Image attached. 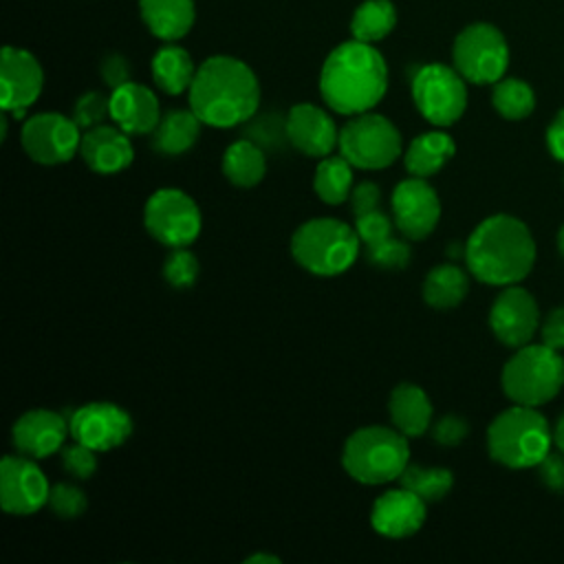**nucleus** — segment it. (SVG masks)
Returning a JSON list of instances; mask_svg holds the SVG:
<instances>
[{"label":"nucleus","mask_w":564,"mask_h":564,"mask_svg":"<svg viewBox=\"0 0 564 564\" xmlns=\"http://www.w3.org/2000/svg\"><path fill=\"white\" fill-rule=\"evenodd\" d=\"M187 97L203 126L234 128L258 112L260 84L242 59L214 55L196 68Z\"/></svg>","instance_id":"obj_1"},{"label":"nucleus","mask_w":564,"mask_h":564,"mask_svg":"<svg viewBox=\"0 0 564 564\" xmlns=\"http://www.w3.org/2000/svg\"><path fill=\"white\" fill-rule=\"evenodd\" d=\"M465 262L469 273L482 284H518L535 264V240L520 218L494 214L469 234Z\"/></svg>","instance_id":"obj_2"},{"label":"nucleus","mask_w":564,"mask_h":564,"mask_svg":"<svg viewBox=\"0 0 564 564\" xmlns=\"http://www.w3.org/2000/svg\"><path fill=\"white\" fill-rule=\"evenodd\" d=\"M388 90V64L368 42L350 40L328 53L319 73V93L339 115L372 110Z\"/></svg>","instance_id":"obj_3"},{"label":"nucleus","mask_w":564,"mask_h":564,"mask_svg":"<svg viewBox=\"0 0 564 564\" xmlns=\"http://www.w3.org/2000/svg\"><path fill=\"white\" fill-rule=\"evenodd\" d=\"M553 427L533 405L513 403L487 427L489 456L509 469L538 467L551 452Z\"/></svg>","instance_id":"obj_4"},{"label":"nucleus","mask_w":564,"mask_h":564,"mask_svg":"<svg viewBox=\"0 0 564 564\" xmlns=\"http://www.w3.org/2000/svg\"><path fill=\"white\" fill-rule=\"evenodd\" d=\"M410 463L408 436L397 427L366 425L355 430L341 452L346 474L361 485H386L399 480Z\"/></svg>","instance_id":"obj_5"},{"label":"nucleus","mask_w":564,"mask_h":564,"mask_svg":"<svg viewBox=\"0 0 564 564\" xmlns=\"http://www.w3.org/2000/svg\"><path fill=\"white\" fill-rule=\"evenodd\" d=\"M361 251V240L344 220L313 218L300 225L291 238L293 260L313 275L333 278L348 271Z\"/></svg>","instance_id":"obj_6"},{"label":"nucleus","mask_w":564,"mask_h":564,"mask_svg":"<svg viewBox=\"0 0 564 564\" xmlns=\"http://www.w3.org/2000/svg\"><path fill=\"white\" fill-rule=\"evenodd\" d=\"M500 386L513 403L544 405L555 399L564 386V359L560 350L546 344L520 346L502 366Z\"/></svg>","instance_id":"obj_7"},{"label":"nucleus","mask_w":564,"mask_h":564,"mask_svg":"<svg viewBox=\"0 0 564 564\" xmlns=\"http://www.w3.org/2000/svg\"><path fill=\"white\" fill-rule=\"evenodd\" d=\"M339 154L359 170H383L403 154L397 126L372 110L352 115L339 130Z\"/></svg>","instance_id":"obj_8"},{"label":"nucleus","mask_w":564,"mask_h":564,"mask_svg":"<svg viewBox=\"0 0 564 564\" xmlns=\"http://www.w3.org/2000/svg\"><path fill=\"white\" fill-rule=\"evenodd\" d=\"M143 225L156 242L178 249L189 247L198 238L203 216L189 194L176 187H161L145 200Z\"/></svg>","instance_id":"obj_9"},{"label":"nucleus","mask_w":564,"mask_h":564,"mask_svg":"<svg viewBox=\"0 0 564 564\" xmlns=\"http://www.w3.org/2000/svg\"><path fill=\"white\" fill-rule=\"evenodd\" d=\"M452 59L465 82L496 84L509 66V46L494 24L476 22L456 35Z\"/></svg>","instance_id":"obj_10"},{"label":"nucleus","mask_w":564,"mask_h":564,"mask_svg":"<svg viewBox=\"0 0 564 564\" xmlns=\"http://www.w3.org/2000/svg\"><path fill=\"white\" fill-rule=\"evenodd\" d=\"M412 99L416 110L432 126L456 123L467 108L465 77L445 64H425L412 77Z\"/></svg>","instance_id":"obj_11"},{"label":"nucleus","mask_w":564,"mask_h":564,"mask_svg":"<svg viewBox=\"0 0 564 564\" xmlns=\"http://www.w3.org/2000/svg\"><path fill=\"white\" fill-rule=\"evenodd\" d=\"M82 128L62 112H37L22 126V148L40 165H59L79 152Z\"/></svg>","instance_id":"obj_12"},{"label":"nucleus","mask_w":564,"mask_h":564,"mask_svg":"<svg viewBox=\"0 0 564 564\" xmlns=\"http://www.w3.org/2000/svg\"><path fill=\"white\" fill-rule=\"evenodd\" d=\"M392 220L408 240L427 238L441 220V200L427 178L410 176L392 189Z\"/></svg>","instance_id":"obj_13"},{"label":"nucleus","mask_w":564,"mask_h":564,"mask_svg":"<svg viewBox=\"0 0 564 564\" xmlns=\"http://www.w3.org/2000/svg\"><path fill=\"white\" fill-rule=\"evenodd\" d=\"M70 438L95 452H110L123 445L132 434V416L117 403L90 401L68 416Z\"/></svg>","instance_id":"obj_14"},{"label":"nucleus","mask_w":564,"mask_h":564,"mask_svg":"<svg viewBox=\"0 0 564 564\" xmlns=\"http://www.w3.org/2000/svg\"><path fill=\"white\" fill-rule=\"evenodd\" d=\"M51 485L33 458L4 456L0 463V500L9 516H31L48 505Z\"/></svg>","instance_id":"obj_15"},{"label":"nucleus","mask_w":564,"mask_h":564,"mask_svg":"<svg viewBox=\"0 0 564 564\" xmlns=\"http://www.w3.org/2000/svg\"><path fill=\"white\" fill-rule=\"evenodd\" d=\"M538 326L540 308L535 297L518 284L502 286L489 308V328L494 337L509 348H520L531 344Z\"/></svg>","instance_id":"obj_16"},{"label":"nucleus","mask_w":564,"mask_h":564,"mask_svg":"<svg viewBox=\"0 0 564 564\" xmlns=\"http://www.w3.org/2000/svg\"><path fill=\"white\" fill-rule=\"evenodd\" d=\"M0 86L2 110L22 117L26 108L37 101L44 86V73L35 55L24 48L4 46L0 59Z\"/></svg>","instance_id":"obj_17"},{"label":"nucleus","mask_w":564,"mask_h":564,"mask_svg":"<svg viewBox=\"0 0 564 564\" xmlns=\"http://www.w3.org/2000/svg\"><path fill=\"white\" fill-rule=\"evenodd\" d=\"M70 434L68 419L59 412L35 408L24 412L11 427V443L18 454L29 458H46L66 445Z\"/></svg>","instance_id":"obj_18"},{"label":"nucleus","mask_w":564,"mask_h":564,"mask_svg":"<svg viewBox=\"0 0 564 564\" xmlns=\"http://www.w3.org/2000/svg\"><path fill=\"white\" fill-rule=\"evenodd\" d=\"M286 137L289 145L306 156L324 159L333 154L339 143V130L333 117L315 104H295L286 112Z\"/></svg>","instance_id":"obj_19"},{"label":"nucleus","mask_w":564,"mask_h":564,"mask_svg":"<svg viewBox=\"0 0 564 564\" xmlns=\"http://www.w3.org/2000/svg\"><path fill=\"white\" fill-rule=\"evenodd\" d=\"M425 500L414 491L399 487L383 491L370 509L372 529L390 540L414 535L425 522Z\"/></svg>","instance_id":"obj_20"},{"label":"nucleus","mask_w":564,"mask_h":564,"mask_svg":"<svg viewBox=\"0 0 564 564\" xmlns=\"http://www.w3.org/2000/svg\"><path fill=\"white\" fill-rule=\"evenodd\" d=\"M110 119L128 134H152L161 121V106L154 90L137 82L112 88Z\"/></svg>","instance_id":"obj_21"},{"label":"nucleus","mask_w":564,"mask_h":564,"mask_svg":"<svg viewBox=\"0 0 564 564\" xmlns=\"http://www.w3.org/2000/svg\"><path fill=\"white\" fill-rule=\"evenodd\" d=\"M79 154L84 163L97 174H117L126 170L134 159V148L119 126L99 123L84 130Z\"/></svg>","instance_id":"obj_22"},{"label":"nucleus","mask_w":564,"mask_h":564,"mask_svg":"<svg viewBox=\"0 0 564 564\" xmlns=\"http://www.w3.org/2000/svg\"><path fill=\"white\" fill-rule=\"evenodd\" d=\"M388 414L392 427H397L408 438L421 436L432 427V401L427 392L416 383H399L392 388L388 399Z\"/></svg>","instance_id":"obj_23"},{"label":"nucleus","mask_w":564,"mask_h":564,"mask_svg":"<svg viewBox=\"0 0 564 564\" xmlns=\"http://www.w3.org/2000/svg\"><path fill=\"white\" fill-rule=\"evenodd\" d=\"M139 11L150 33L165 42L187 35L196 20L194 0H139Z\"/></svg>","instance_id":"obj_24"},{"label":"nucleus","mask_w":564,"mask_h":564,"mask_svg":"<svg viewBox=\"0 0 564 564\" xmlns=\"http://www.w3.org/2000/svg\"><path fill=\"white\" fill-rule=\"evenodd\" d=\"M203 121L196 117V112L189 110H167L161 115V121L152 130L150 145L165 156H178L194 148V143L200 137Z\"/></svg>","instance_id":"obj_25"},{"label":"nucleus","mask_w":564,"mask_h":564,"mask_svg":"<svg viewBox=\"0 0 564 564\" xmlns=\"http://www.w3.org/2000/svg\"><path fill=\"white\" fill-rule=\"evenodd\" d=\"M456 145L454 139L443 130H430L410 141L403 152V165L410 176L427 178L445 167V163L454 156Z\"/></svg>","instance_id":"obj_26"},{"label":"nucleus","mask_w":564,"mask_h":564,"mask_svg":"<svg viewBox=\"0 0 564 564\" xmlns=\"http://www.w3.org/2000/svg\"><path fill=\"white\" fill-rule=\"evenodd\" d=\"M223 174L236 187H253L267 174L264 150L251 139H238L223 152Z\"/></svg>","instance_id":"obj_27"},{"label":"nucleus","mask_w":564,"mask_h":564,"mask_svg":"<svg viewBox=\"0 0 564 564\" xmlns=\"http://www.w3.org/2000/svg\"><path fill=\"white\" fill-rule=\"evenodd\" d=\"M469 291V275L454 262L436 264L423 280V300L432 308H454Z\"/></svg>","instance_id":"obj_28"},{"label":"nucleus","mask_w":564,"mask_h":564,"mask_svg":"<svg viewBox=\"0 0 564 564\" xmlns=\"http://www.w3.org/2000/svg\"><path fill=\"white\" fill-rule=\"evenodd\" d=\"M196 68L189 53L183 46L167 44L152 57V79L167 95H181L189 90Z\"/></svg>","instance_id":"obj_29"},{"label":"nucleus","mask_w":564,"mask_h":564,"mask_svg":"<svg viewBox=\"0 0 564 564\" xmlns=\"http://www.w3.org/2000/svg\"><path fill=\"white\" fill-rule=\"evenodd\" d=\"M352 165L341 154L324 156L313 174V189L326 205H339L352 192Z\"/></svg>","instance_id":"obj_30"},{"label":"nucleus","mask_w":564,"mask_h":564,"mask_svg":"<svg viewBox=\"0 0 564 564\" xmlns=\"http://www.w3.org/2000/svg\"><path fill=\"white\" fill-rule=\"evenodd\" d=\"M397 24V11L390 0H366L361 2L350 20V33L359 42H379Z\"/></svg>","instance_id":"obj_31"},{"label":"nucleus","mask_w":564,"mask_h":564,"mask_svg":"<svg viewBox=\"0 0 564 564\" xmlns=\"http://www.w3.org/2000/svg\"><path fill=\"white\" fill-rule=\"evenodd\" d=\"M491 104L500 117H505L509 121H518L533 112L535 95L527 82H522L518 77H507V79H498L494 84Z\"/></svg>","instance_id":"obj_32"},{"label":"nucleus","mask_w":564,"mask_h":564,"mask_svg":"<svg viewBox=\"0 0 564 564\" xmlns=\"http://www.w3.org/2000/svg\"><path fill=\"white\" fill-rule=\"evenodd\" d=\"M399 485L414 491L425 502H436L449 494V489L454 487V476L445 467H421L408 463V467L399 476Z\"/></svg>","instance_id":"obj_33"},{"label":"nucleus","mask_w":564,"mask_h":564,"mask_svg":"<svg viewBox=\"0 0 564 564\" xmlns=\"http://www.w3.org/2000/svg\"><path fill=\"white\" fill-rule=\"evenodd\" d=\"M364 256L366 260L377 267V269H386V271H399L405 269L412 260V249L403 238H397L394 234H390L383 240L364 245Z\"/></svg>","instance_id":"obj_34"},{"label":"nucleus","mask_w":564,"mask_h":564,"mask_svg":"<svg viewBox=\"0 0 564 564\" xmlns=\"http://www.w3.org/2000/svg\"><path fill=\"white\" fill-rule=\"evenodd\" d=\"M245 126V137L258 143L262 150H280L284 143H289L286 137V117H280L275 112L253 115Z\"/></svg>","instance_id":"obj_35"},{"label":"nucleus","mask_w":564,"mask_h":564,"mask_svg":"<svg viewBox=\"0 0 564 564\" xmlns=\"http://www.w3.org/2000/svg\"><path fill=\"white\" fill-rule=\"evenodd\" d=\"M198 258L187 249L178 247L172 249L163 264V278L172 289H189L198 280Z\"/></svg>","instance_id":"obj_36"},{"label":"nucleus","mask_w":564,"mask_h":564,"mask_svg":"<svg viewBox=\"0 0 564 564\" xmlns=\"http://www.w3.org/2000/svg\"><path fill=\"white\" fill-rule=\"evenodd\" d=\"M106 117H110V95H104L99 90H88L75 101L73 119L82 130L104 123Z\"/></svg>","instance_id":"obj_37"},{"label":"nucleus","mask_w":564,"mask_h":564,"mask_svg":"<svg viewBox=\"0 0 564 564\" xmlns=\"http://www.w3.org/2000/svg\"><path fill=\"white\" fill-rule=\"evenodd\" d=\"M48 507L59 518H79L86 511V507H88V498L73 482H55L51 487Z\"/></svg>","instance_id":"obj_38"},{"label":"nucleus","mask_w":564,"mask_h":564,"mask_svg":"<svg viewBox=\"0 0 564 564\" xmlns=\"http://www.w3.org/2000/svg\"><path fill=\"white\" fill-rule=\"evenodd\" d=\"M97 452L88 445L73 441L62 447V467L68 476L77 480H88L97 471Z\"/></svg>","instance_id":"obj_39"},{"label":"nucleus","mask_w":564,"mask_h":564,"mask_svg":"<svg viewBox=\"0 0 564 564\" xmlns=\"http://www.w3.org/2000/svg\"><path fill=\"white\" fill-rule=\"evenodd\" d=\"M392 227H394V220L386 212H381V207L355 216V231L361 245H370L388 238L392 234Z\"/></svg>","instance_id":"obj_40"},{"label":"nucleus","mask_w":564,"mask_h":564,"mask_svg":"<svg viewBox=\"0 0 564 564\" xmlns=\"http://www.w3.org/2000/svg\"><path fill=\"white\" fill-rule=\"evenodd\" d=\"M469 434V423L458 414H445L432 423V438L443 447L460 445Z\"/></svg>","instance_id":"obj_41"},{"label":"nucleus","mask_w":564,"mask_h":564,"mask_svg":"<svg viewBox=\"0 0 564 564\" xmlns=\"http://www.w3.org/2000/svg\"><path fill=\"white\" fill-rule=\"evenodd\" d=\"M540 480L555 494H564V452H549L538 465Z\"/></svg>","instance_id":"obj_42"},{"label":"nucleus","mask_w":564,"mask_h":564,"mask_svg":"<svg viewBox=\"0 0 564 564\" xmlns=\"http://www.w3.org/2000/svg\"><path fill=\"white\" fill-rule=\"evenodd\" d=\"M348 203H350V209H352L355 216L372 212V209H379V205H381V189L372 181H361V183H357L352 187Z\"/></svg>","instance_id":"obj_43"},{"label":"nucleus","mask_w":564,"mask_h":564,"mask_svg":"<svg viewBox=\"0 0 564 564\" xmlns=\"http://www.w3.org/2000/svg\"><path fill=\"white\" fill-rule=\"evenodd\" d=\"M99 73H101V79L110 86V88H117L126 82H130V75H132V68H130V62L119 55V53H110L101 59L99 64Z\"/></svg>","instance_id":"obj_44"},{"label":"nucleus","mask_w":564,"mask_h":564,"mask_svg":"<svg viewBox=\"0 0 564 564\" xmlns=\"http://www.w3.org/2000/svg\"><path fill=\"white\" fill-rule=\"evenodd\" d=\"M542 344L553 350H564V306L551 308L540 326Z\"/></svg>","instance_id":"obj_45"},{"label":"nucleus","mask_w":564,"mask_h":564,"mask_svg":"<svg viewBox=\"0 0 564 564\" xmlns=\"http://www.w3.org/2000/svg\"><path fill=\"white\" fill-rule=\"evenodd\" d=\"M546 148L553 159L564 163V108L553 117L546 128Z\"/></svg>","instance_id":"obj_46"},{"label":"nucleus","mask_w":564,"mask_h":564,"mask_svg":"<svg viewBox=\"0 0 564 564\" xmlns=\"http://www.w3.org/2000/svg\"><path fill=\"white\" fill-rule=\"evenodd\" d=\"M553 443L560 452H564V412H562V416L557 419V423L553 427Z\"/></svg>","instance_id":"obj_47"},{"label":"nucleus","mask_w":564,"mask_h":564,"mask_svg":"<svg viewBox=\"0 0 564 564\" xmlns=\"http://www.w3.org/2000/svg\"><path fill=\"white\" fill-rule=\"evenodd\" d=\"M245 562H249V564H253V562H271V564H278V562H280V557H275V555H267V553H256V555H249Z\"/></svg>","instance_id":"obj_48"},{"label":"nucleus","mask_w":564,"mask_h":564,"mask_svg":"<svg viewBox=\"0 0 564 564\" xmlns=\"http://www.w3.org/2000/svg\"><path fill=\"white\" fill-rule=\"evenodd\" d=\"M557 251H560V256L564 258V225H562L560 231H557Z\"/></svg>","instance_id":"obj_49"}]
</instances>
